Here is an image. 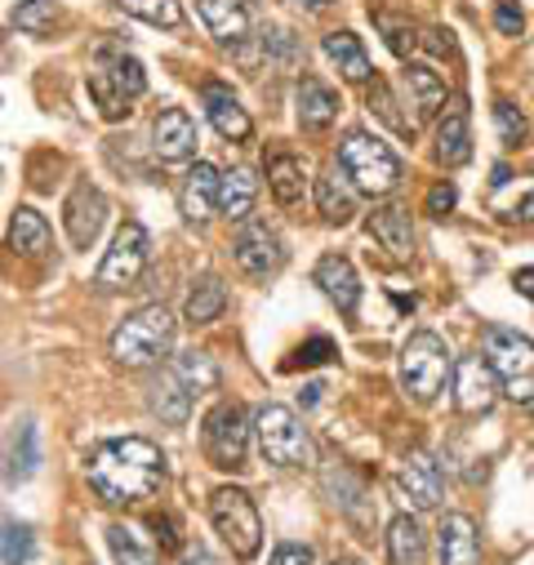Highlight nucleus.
Wrapping results in <instances>:
<instances>
[{
    "instance_id": "nucleus-17",
    "label": "nucleus",
    "mask_w": 534,
    "mask_h": 565,
    "mask_svg": "<svg viewBox=\"0 0 534 565\" xmlns=\"http://www.w3.org/2000/svg\"><path fill=\"white\" fill-rule=\"evenodd\" d=\"M499 392H503L499 374L490 370L485 356H459V365H455V405L463 414H485Z\"/></svg>"
},
{
    "instance_id": "nucleus-25",
    "label": "nucleus",
    "mask_w": 534,
    "mask_h": 565,
    "mask_svg": "<svg viewBox=\"0 0 534 565\" xmlns=\"http://www.w3.org/2000/svg\"><path fill=\"white\" fill-rule=\"evenodd\" d=\"M437 161L446 170L472 161V120H468V107L463 103H450L441 116H437Z\"/></svg>"
},
{
    "instance_id": "nucleus-32",
    "label": "nucleus",
    "mask_w": 534,
    "mask_h": 565,
    "mask_svg": "<svg viewBox=\"0 0 534 565\" xmlns=\"http://www.w3.org/2000/svg\"><path fill=\"white\" fill-rule=\"evenodd\" d=\"M223 308H227L223 276L205 271V276L192 280V290H188V299H183V321H188V326H214V321L223 317Z\"/></svg>"
},
{
    "instance_id": "nucleus-14",
    "label": "nucleus",
    "mask_w": 534,
    "mask_h": 565,
    "mask_svg": "<svg viewBox=\"0 0 534 565\" xmlns=\"http://www.w3.org/2000/svg\"><path fill=\"white\" fill-rule=\"evenodd\" d=\"M196 143H201V138H196V120L183 107H165L152 120V152H157V161L183 166V161L196 157Z\"/></svg>"
},
{
    "instance_id": "nucleus-40",
    "label": "nucleus",
    "mask_w": 534,
    "mask_h": 565,
    "mask_svg": "<svg viewBox=\"0 0 534 565\" xmlns=\"http://www.w3.org/2000/svg\"><path fill=\"white\" fill-rule=\"evenodd\" d=\"M365 103H370V111L387 125V129H396L400 138H415V116H400L396 111V98H392V89H387V81H370V94H365Z\"/></svg>"
},
{
    "instance_id": "nucleus-37",
    "label": "nucleus",
    "mask_w": 534,
    "mask_h": 565,
    "mask_svg": "<svg viewBox=\"0 0 534 565\" xmlns=\"http://www.w3.org/2000/svg\"><path fill=\"white\" fill-rule=\"evenodd\" d=\"M36 468H41V433H36V423H23L6 450V481L19 486V481L36 477Z\"/></svg>"
},
{
    "instance_id": "nucleus-45",
    "label": "nucleus",
    "mask_w": 534,
    "mask_h": 565,
    "mask_svg": "<svg viewBox=\"0 0 534 565\" xmlns=\"http://www.w3.org/2000/svg\"><path fill=\"white\" fill-rule=\"evenodd\" d=\"M494 28L503 36H521L525 32V14H521L516 0H494Z\"/></svg>"
},
{
    "instance_id": "nucleus-29",
    "label": "nucleus",
    "mask_w": 534,
    "mask_h": 565,
    "mask_svg": "<svg viewBox=\"0 0 534 565\" xmlns=\"http://www.w3.org/2000/svg\"><path fill=\"white\" fill-rule=\"evenodd\" d=\"M406 94H410V107H415V120H432L446 111L450 103V89H446V76L432 72L428 63H406Z\"/></svg>"
},
{
    "instance_id": "nucleus-47",
    "label": "nucleus",
    "mask_w": 534,
    "mask_h": 565,
    "mask_svg": "<svg viewBox=\"0 0 534 565\" xmlns=\"http://www.w3.org/2000/svg\"><path fill=\"white\" fill-rule=\"evenodd\" d=\"M267 565H317V552L308 543H281Z\"/></svg>"
},
{
    "instance_id": "nucleus-2",
    "label": "nucleus",
    "mask_w": 534,
    "mask_h": 565,
    "mask_svg": "<svg viewBox=\"0 0 534 565\" xmlns=\"http://www.w3.org/2000/svg\"><path fill=\"white\" fill-rule=\"evenodd\" d=\"M174 330H179V321L170 317V308L165 303H148V308L129 312L116 326L107 352L125 370H148V365H161L174 352Z\"/></svg>"
},
{
    "instance_id": "nucleus-7",
    "label": "nucleus",
    "mask_w": 534,
    "mask_h": 565,
    "mask_svg": "<svg viewBox=\"0 0 534 565\" xmlns=\"http://www.w3.org/2000/svg\"><path fill=\"white\" fill-rule=\"evenodd\" d=\"M249 437H254V418L241 401H218L201 418V450L218 472H241L245 468Z\"/></svg>"
},
{
    "instance_id": "nucleus-3",
    "label": "nucleus",
    "mask_w": 534,
    "mask_h": 565,
    "mask_svg": "<svg viewBox=\"0 0 534 565\" xmlns=\"http://www.w3.org/2000/svg\"><path fill=\"white\" fill-rule=\"evenodd\" d=\"M85 85H89V98L103 120H125L129 103H139L148 94V72L125 50H98V63L85 76Z\"/></svg>"
},
{
    "instance_id": "nucleus-23",
    "label": "nucleus",
    "mask_w": 534,
    "mask_h": 565,
    "mask_svg": "<svg viewBox=\"0 0 534 565\" xmlns=\"http://www.w3.org/2000/svg\"><path fill=\"white\" fill-rule=\"evenodd\" d=\"M312 192H317V210H321V218H325L330 227H348V223L356 218V188H352V179L339 170V161L325 166V170L312 179Z\"/></svg>"
},
{
    "instance_id": "nucleus-27",
    "label": "nucleus",
    "mask_w": 534,
    "mask_h": 565,
    "mask_svg": "<svg viewBox=\"0 0 534 565\" xmlns=\"http://www.w3.org/2000/svg\"><path fill=\"white\" fill-rule=\"evenodd\" d=\"M308 166H303V157L299 152H273L267 157V192H273V201L277 205H299L303 201V192H308Z\"/></svg>"
},
{
    "instance_id": "nucleus-8",
    "label": "nucleus",
    "mask_w": 534,
    "mask_h": 565,
    "mask_svg": "<svg viewBox=\"0 0 534 565\" xmlns=\"http://www.w3.org/2000/svg\"><path fill=\"white\" fill-rule=\"evenodd\" d=\"M210 525L232 547L236 561H254L258 556V547H263V516H258L254 499L241 486H218L210 494Z\"/></svg>"
},
{
    "instance_id": "nucleus-34",
    "label": "nucleus",
    "mask_w": 534,
    "mask_h": 565,
    "mask_svg": "<svg viewBox=\"0 0 534 565\" xmlns=\"http://www.w3.org/2000/svg\"><path fill=\"white\" fill-rule=\"evenodd\" d=\"M170 370H174V379H179L192 396H205V392H214V387L223 383V370H218V361H214L205 348H188V352L170 356Z\"/></svg>"
},
{
    "instance_id": "nucleus-28",
    "label": "nucleus",
    "mask_w": 534,
    "mask_h": 565,
    "mask_svg": "<svg viewBox=\"0 0 534 565\" xmlns=\"http://www.w3.org/2000/svg\"><path fill=\"white\" fill-rule=\"evenodd\" d=\"M321 50H325V58L339 67V76L348 81V85H370V76H374V63H370V54H365V45H361V36L356 32H325L321 36Z\"/></svg>"
},
{
    "instance_id": "nucleus-33",
    "label": "nucleus",
    "mask_w": 534,
    "mask_h": 565,
    "mask_svg": "<svg viewBox=\"0 0 534 565\" xmlns=\"http://www.w3.org/2000/svg\"><path fill=\"white\" fill-rule=\"evenodd\" d=\"M50 245H54V236H50L45 214H36L32 205L14 210V218H10V249H14L19 258H45Z\"/></svg>"
},
{
    "instance_id": "nucleus-10",
    "label": "nucleus",
    "mask_w": 534,
    "mask_h": 565,
    "mask_svg": "<svg viewBox=\"0 0 534 565\" xmlns=\"http://www.w3.org/2000/svg\"><path fill=\"white\" fill-rule=\"evenodd\" d=\"M148 258H152V236H148V227L134 223V218L120 223V232L111 236V249L103 254V263H98V271H94V286H98V290H129L134 280L143 276Z\"/></svg>"
},
{
    "instance_id": "nucleus-35",
    "label": "nucleus",
    "mask_w": 534,
    "mask_h": 565,
    "mask_svg": "<svg viewBox=\"0 0 534 565\" xmlns=\"http://www.w3.org/2000/svg\"><path fill=\"white\" fill-rule=\"evenodd\" d=\"M258 50H263V58L273 72H303V63H308V50L290 28H263Z\"/></svg>"
},
{
    "instance_id": "nucleus-44",
    "label": "nucleus",
    "mask_w": 534,
    "mask_h": 565,
    "mask_svg": "<svg viewBox=\"0 0 534 565\" xmlns=\"http://www.w3.org/2000/svg\"><path fill=\"white\" fill-rule=\"evenodd\" d=\"M339 356V348H334V339H325V334H312L290 361H286V370H312V365H330Z\"/></svg>"
},
{
    "instance_id": "nucleus-41",
    "label": "nucleus",
    "mask_w": 534,
    "mask_h": 565,
    "mask_svg": "<svg viewBox=\"0 0 534 565\" xmlns=\"http://www.w3.org/2000/svg\"><path fill=\"white\" fill-rule=\"evenodd\" d=\"M36 552V534L23 521H0V565H28Z\"/></svg>"
},
{
    "instance_id": "nucleus-38",
    "label": "nucleus",
    "mask_w": 534,
    "mask_h": 565,
    "mask_svg": "<svg viewBox=\"0 0 534 565\" xmlns=\"http://www.w3.org/2000/svg\"><path fill=\"white\" fill-rule=\"evenodd\" d=\"M370 19H374V28L383 32V41H387V50L396 54V58H415L419 54V28L410 23V19H400V14H392V10H370Z\"/></svg>"
},
{
    "instance_id": "nucleus-1",
    "label": "nucleus",
    "mask_w": 534,
    "mask_h": 565,
    "mask_svg": "<svg viewBox=\"0 0 534 565\" xmlns=\"http://www.w3.org/2000/svg\"><path fill=\"white\" fill-rule=\"evenodd\" d=\"M165 455L157 441L148 437H116L103 441L94 450V459L85 463L89 490L107 503V508H129V503H143L165 486Z\"/></svg>"
},
{
    "instance_id": "nucleus-26",
    "label": "nucleus",
    "mask_w": 534,
    "mask_h": 565,
    "mask_svg": "<svg viewBox=\"0 0 534 565\" xmlns=\"http://www.w3.org/2000/svg\"><path fill=\"white\" fill-rule=\"evenodd\" d=\"M148 409H152V418L165 423V428H188V418H192V392L174 379L170 365L148 383Z\"/></svg>"
},
{
    "instance_id": "nucleus-49",
    "label": "nucleus",
    "mask_w": 534,
    "mask_h": 565,
    "mask_svg": "<svg viewBox=\"0 0 534 565\" xmlns=\"http://www.w3.org/2000/svg\"><path fill=\"white\" fill-rule=\"evenodd\" d=\"M512 286H516L525 299H534V267H521V271L512 276Z\"/></svg>"
},
{
    "instance_id": "nucleus-36",
    "label": "nucleus",
    "mask_w": 534,
    "mask_h": 565,
    "mask_svg": "<svg viewBox=\"0 0 534 565\" xmlns=\"http://www.w3.org/2000/svg\"><path fill=\"white\" fill-rule=\"evenodd\" d=\"M107 547L116 556V565H161L157 543L139 530V525H107Z\"/></svg>"
},
{
    "instance_id": "nucleus-53",
    "label": "nucleus",
    "mask_w": 534,
    "mask_h": 565,
    "mask_svg": "<svg viewBox=\"0 0 534 565\" xmlns=\"http://www.w3.org/2000/svg\"><path fill=\"white\" fill-rule=\"evenodd\" d=\"M334 565H356V561H334Z\"/></svg>"
},
{
    "instance_id": "nucleus-42",
    "label": "nucleus",
    "mask_w": 534,
    "mask_h": 565,
    "mask_svg": "<svg viewBox=\"0 0 534 565\" xmlns=\"http://www.w3.org/2000/svg\"><path fill=\"white\" fill-rule=\"evenodd\" d=\"M58 19H63V14H58L54 0H19L14 14H10V23H14L19 32H32V36L54 32V23H58Z\"/></svg>"
},
{
    "instance_id": "nucleus-30",
    "label": "nucleus",
    "mask_w": 534,
    "mask_h": 565,
    "mask_svg": "<svg viewBox=\"0 0 534 565\" xmlns=\"http://www.w3.org/2000/svg\"><path fill=\"white\" fill-rule=\"evenodd\" d=\"M387 565H428V534L415 512L387 521Z\"/></svg>"
},
{
    "instance_id": "nucleus-12",
    "label": "nucleus",
    "mask_w": 534,
    "mask_h": 565,
    "mask_svg": "<svg viewBox=\"0 0 534 565\" xmlns=\"http://www.w3.org/2000/svg\"><path fill=\"white\" fill-rule=\"evenodd\" d=\"M396 494H400V503H406L410 512H432V508H441V499H446V477H441V468H437V459H432L428 450L406 455V463H400V472H396Z\"/></svg>"
},
{
    "instance_id": "nucleus-13",
    "label": "nucleus",
    "mask_w": 534,
    "mask_h": 565,
    "mask_svg": "<svg viewBox=\"0 0 534 565\" xmlns=\"http://www.w3.org/2000/svg\"><path fill=\"white\" fill-rule=\"evenodd\" d=\"M103 223H107V196L89 179H76V188L63 201V232H67L72 249H89L98 241Z\"/></svg>"
},
{
    "instance_id": "nucleus-20",
    "label": "nucleus",
    "mask_w": 534,
    "mask_h": 565,
    "mask_svg": "<svg viewBox=\"0 0 534 565\" xmlns=\"http://www.w3.org/2000/svg\"><path fill=\"white\" fill-rule=\"evenodd\" d=\"M339 94L321 81V76H299V89H295V116H299V129L303 134H325L334 120H339Z\"/></svg>"
},
{
    "instance_id": "nucleus-9",
    "label": "nucleus",
    "mask_w": 534,
    "mask_h": 565,
    "mask_svg": "<svg viewBox=\"0 0 534 565\" xmlns=\"http://www.w3.org/2000/svg\"><path fill=\"white\" fill-rule=\"evenodd\" d=\"M485 361L512 401H534V343L508 326H485Z\"/></svg>"
},
{
    "instance_id": "nucleus-5",
    "label": "nucleus",
    "mask_w": 534,
    "mask_h": 565,
    "mask_svg": "<svg viewBox=\"0 0 534 565\" xmlns=\"http://www.w3.org/2000/svg\"><path fill=\"white\" fill-rule=\"evenodd\" d=\"M254 441H258V455L273 468H312L317 463V441L290 405H263L254 414Z\"/></svg>"
},
{
    "instance_id": "nucleus-18",
    "label": "nucleus",
    "mask_w": 534,
    "mask_h": 565,
    "mask_svg": "<svg viewBox=\"0 0 534 565\" xmlns=\"http://www.w3.org/2000/svg\"><path fill=\"white\" fill-rule=\"evenodd\" d=\"M312 280H317L321 295H325L343 317H356V308H361V276H356L352 258L325 254V258L312 267Z\"/></svg>"
},
{
    "instance_id": "nucleus-43",
    "label": "nucleus",
    "mask_w": 534,
    "mask_h": 565,
    "mask_svg": "<svg viewBox=\"0 0 534 565\" xmlns=\"http://www.w3.org/2000/svg\"><path fill=\"white\" fill-rule=\"evenodd\" d=\"M494 129L503 138V148H521L525 138H530V120H525V111L512 98H499L494 103Z\"/></svg>"
},
{
    "instance_id": "nucleus-6",
    "label": "nucleus",
    "mask_w": 534,
    "mask_h": 565,
    "mask_svg": "<svg viewBox=\"0 0 534 565\" xmlns=\"http://www.w3.org/2000/svg\"><path fill=\"white\" fill-rule=\"evenodd\" d=\"M450 374H455V356H450L441 334L419 330L406 339V348H400V387H406L410 401L432 405L446 392Z\"/></svg>"
},
{
    "instance_id": "nucleus-4",
    "label": "nucleus",
    "mask_w": 534,
    "mask_h": 565,
    "mask_svg": "<svg viewBox=\"0 0 534 565\" xmlns=\"http://www.w3.org/2000/svg\"><path fill=\"white\" fill-rule=\"evenodd\" d=\"M339 170L352 179L361 196H387L400 183V161L396 152L370 129H348L339 143Z\"/></svg>"
},
{
    "instance_id": "nucleus-48",
    "label": "nucleus",
    "mask_w": 534,
    "mask_h": 565,
    "mask_svg": "<svg viewBox=\"0 0 534 565\" xmlns=\"http://www.w3.org/2000/svg\"><path fill=\"white\" fill-rule=\"evenodd\" d=\"M152 530H157V547H161V552H174V547L183 543V539H179V525H174V516H170V512H165V516H157V521H152Z\"/></svg>"
},
{
    "instance_id": "nucleus-11",
    "label": "nucleus",
    "mask_w": 534,
    "mask_h": 565,
    "mask_svg": "<svg viewBox=\"0 0 534 565\" xmlns=\"http://www.w3.org/2000/svg\"><path fill=\"white\" fill-rule=\"evenodd\" d=\"M232 258L249 280H267V276H277L286 267V241L277 236V227L245 218L241 232L232 236Z\"/></svg>"
},
{
    "instance_id": "nucleus-51",
    "label": "nucleus",
    "mask_w": 534,
    "mask_h": 565,
    "mask_svg": "<svg viewBox=\"0 0 534 565\" xmlns=\"http://www.w3.org/2000/svg\"><path fill=\"white\" fill-rule=\"evenodd\" d=\"M299 6H303V10H312V14H321V10H330V6H334V0H299Z\"/></svg>"
},
{
    "instance_id": "nucleus-52",
    "label": "nucleus",
    "mask_w": 534,
    "mask_h": 565,
    "mask_svg": "<svg viewBox=\"0 0 534 565\" xmlns=\"http://www.w3.org/2000/svg\"><path fill=\"white\" fill-rule=\"evenodd\" d=\"M321 392H325L321 383H308V396H303V401H308V405H317V396H321Z\"/></svg>"
},
{
    "instance_id": "nucleus-46",
    "label": "nucleus",
    "mask_w": 534,
    "mask_h": 565,
    "mask_svg": "<svg viewBox=\"0 0 534 565\" xmlns=\"http://www.w3.org/2000/svg\"><path fill=\"white\" fill-rule=\"evenodd\" d=\"M455 205H459V188H455L450 179H441V183L428 192V201H424V210H428L432 218H446Z\"/></svg>"
},
{
    "instance_id": "nucleus-16",
    "label": "nucleus",
    "mask_w": 534,
    "mask_h": 565,
    "mask_svg": "<svg viewBox=\"0 0 534 565\" xmlns=\"http://www.w3.org/2000/svg\"><path fill=\"white\" fill-rule=\"evenodd\" d=\"M201 107H205L210 125L227 138V143H249V138H254V120H249V111L241 107V98L232 94V85L205 81V85H201Z\"/></svg>"
},
{
    "instance_id": "nucleus-31",
    "label": "nucleus",
    "mask_w": 534,
    "mask_h": 565,
    "mask_svg": "<svg viewBox=\"0 0 534 565\" xmlns=\"http://www.w3.org/2000/svg\"><path fill=\"white\" fill-rule=\"evenodd\" d=\"M254 201H258V174L249 166H232L218 183V214L227 223H245L254 214Z\"/></svg>"
},
{
    "instance_id": "nucleus-21",
    "label": "nucleus",
    "mask_w": 534,
    "mask_h": 565,
    "mask_svg": "<svg viewBox=\"0 0 534 565\" xmlns=\"http://www.w3.org/2000/svg\"><path fill=\"white\" fill-rule=\"evenodd\" d=\"M218 183H223V174L210 166V161H196L192 170H188V179H183V188H179V214L188 218V223H210L214 214H218Z\"/></svg>"
},
{
    "instance_id": "nucleus-15",
    "label": "nucleus",
    "mask_w": 534,
    "mask_h": 565,
    "mask_svg": "<svg viewBox=\"0 0 534 565\" xmlns=\"http://www.w3.org/2000/svg\"><path fill=\"white\" fill-rule=\"evenodd\" d=\"M196 10H201V23L210 28V36L223 50H236L241 54L249 41H258V36H249L254 32V19H249L245 0H196Z\"/></svg>"
},
{
    "instance_id": "nucleus-22",
    "label": "nucleus",
    "mask_w": 534,
    "mask_h": 565,
    "mask_svg": "<svg viewBox=\"0 0 534 565\" xmlns=\"http://www.w3.org/2000/svg\"><path fill=\"white\" fill-rule=\"evenodd\" d=\"M325 494L334 499V508H339L356 530H370V525H374V499H370L365 481H361L352 468H343V463L325 468Z\"/></svg>"
},
{
    "instance_id": "nucleus-19",
    "label": "nucleus",
    "mask_w": 534,
    "mask_h": 565,
    "mask_svg": "<svg viewBox=\"0 0 534 565\" xmlns=\"http://www.w3.org/2000/svg\"><path fill=\"white\" fill-rule=\"evenodd\" d=\"M365 232L378 241V249H387L392 263H415V227H410V214L400 210V205L370 210Z\"/></svg>"
},
{
    "instance_id": "nucleus-50",
    "label": "nucleus",
    "mask_w": 534,
    "mask_h": 565,
    "mask_svg": "<svg viewBox=\"0 0 534 565\" xmlns=\"http://www.w3.org/2000/svg\"><path fill=\"white\" fill-rule=\"evenodd\" d=\"M183 565H218V561L210 556V547H201V543H196V547H188V552H183Z\"/></svg>"
},
{
    "instance_id": "nucleus-24",
    "label": "nucleus",
    "mask_w": 534,
    "mask_h": 565,
    "mask_svg": "<svg viewBox=\"0 0 534 565\" xmlns=\"http://www.w3.org/2000/svg\"><path fill=\"white\" fill-rule=\"evenodd\" d=\"M437 556L441 565H481V534L468 512H446L437 525Z\"/></svg>"
},
{
    "instance_id": "nucleus-39",
    "label": "nucleus",
    "mask_w": 534,
    "mask_h": 565,
    "mask_svg": "<svg viewBox=\"0 0 534 565\" xmlns=\"http://www.w3.org/2000/svg\"><path fill=\"white\" fill-rule=\"evenodd\" d=\"M120 10L129 14V19H139V23H148V28H165V32H174V28H183V0H120Z\"/></svg>"
}]
</instances>
